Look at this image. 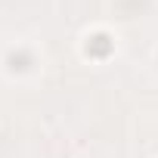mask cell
I'll return each instance as SVG.
<instances>
[{
    "instance_id": "obj_1",
    "label": "cell",
    "mask_w": 158,
    "mask_h": 158,
    "mask_svg": "<svg viewBox=\"0 0 158 158\" xmlns=\"http://www.w3.org/2000/svg\"><path fill=\"white\" fill-rule=\"evenodd\" d=\"M112 47H115V44H112L109 34H93V37L87 40V53H90L93 59H106V56L112 53Z\"/></svg>"
}]
</instances>
